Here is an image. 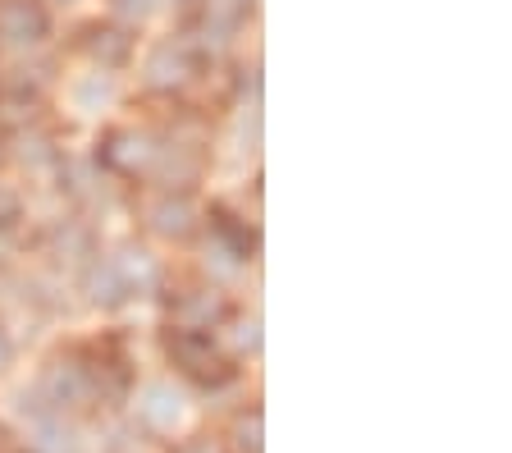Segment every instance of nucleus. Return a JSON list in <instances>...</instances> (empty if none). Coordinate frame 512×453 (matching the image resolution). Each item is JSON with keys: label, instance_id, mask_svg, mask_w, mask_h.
<instances>
[{"label": "nucleus", "instance_id": "obj_1", "mask_svg": "<svg viewBox=\"0 0 512 453\" xmlns=\"http://www.w3.org/2000/svg\"><path fill=\"white\" fill-rule=\"evenodd\" d=\"M202 55L192 51L188 37H160L147 55H142V87H147L151 97H183L197 74H202Z\"/></svg>", "mask_w": 512, "mask_h": 453}, {"label": "nucleus", "instance_id": "obj_2", "mask_svg": "<svg viewBox=\"0 0 512 453\" xmlns=\"http://www.w3.org/2000/svg\"><path fill=\"white\" fill-rule=\"evenodd\" d=\"M160 138L151 129H138V124H124V129H106L101 142H96L92 161L110 174V179H147L151 161H156Z\"/></svg>", "mask_w": 512, "mask_h": 453}, {"label": "nucleus", "instance_id": "obj_3", "mask_svg": "<svg viewBox=\"0 0 512 453\" xmlns=\"http://www.w3.org/2000/svg\"><path fill=\"white\" fill-rule=\"evenodd\" d=\"M165 353H170V362L183 371V376H192L197 385H206V389H220L224 380H234V367L224 362L220 348H215V339L202 335V330H174L170 325Z\"/></svg>", "mask_w": 512, "mask_h": 453}, {"label": "nucleus", "instance_id": "obj_4", "mask_svg": "<svg viewBox=\"0 0 512 453\" xmlns=\"http://www.w3.org/2000/svg\"><path fill=\"white\" fill-rule=\"evenodd\" d=\"M142 225L160 243H188L202 229V206L192 202V193H174V188H156V197L142 202Z\"/></svg>", "mask_w": 512, "mask_h": 453}, {"label": "nucleus", "instance_id": "obj_5", "mask_svg": "<svg viewBox=\"0 0 512 453\" xmlns=\"http://www.w3.org/2000/svg\"><path fill=\"white\" fill-rule=\"evenodd\" d=\"M51 37V5L46 0H0V46L19 55L42 51Z\"/></svg>", "mask_w": 512, "mask_h": 453}, {"label": "nucleus", "instance_id": "obj_6", "mask_svg": "<svg viewBox=\"0 0 512 453\" xmlns=\"http://www.w3.org/2000/svg\"><path fill=\"white\" fill-rule=\"evenodd\" d=\"M229 316H234V302L224 298L220 284L179 289L170 298V325H174V330H202V335H211V330L229 325Z\"/></svg>", "mask_w": 512, "mask_h": 453}, {"label": "nucleus", "instance_id": "obj_7", "mask_svg": "<svg viewBox=\"0 0 512 453\" xmlns=\"http://www.w3.org/2000/svg\"><path fill=\"white\" fill-rule=\"evenodd\" d=\"M42 252L60 266H78L83 270L87 261L96 257V229L87 225L83 216H55L51 225L42 229Z\"/></svg>", "mask_w": 512, "mask_h": 453}, {"label": "nucleus", "instance_id": "obj_8", "mask_svg": "<svg viewBox=\"0 0 512 453\" xmlns=\"http://www.w3.org/2000/svg\"><path fill=\"white\" fill-rule=\"evenodd\" d=\"M78 51L92 60V69H124L128 60H133V28H124V23H115V19H96V23H87L83 33H78Z\"/></svg>", "mask_w": 512, "mask_h": 453}, {"label": "nucleus", "instance_id": "obj_9", "mask_svg": "<svg viewBox=\"0 0 512 453\" xmlns=\"http://www.w3.org/2000/svg\"><path fill=\"white\" fill-rule=\"evenodd\" d=\"M5 161H19L28 174H55L64 161V147H55V138L37 124H19L14 133H5Z\"/></svg>", "mask_w": 512, "mask_h": 453}, {"label": "nucleus", "instance_id": "obj_10", "mask_svg": "<svg viewBox=\"0 0 512 453\" xmlns=\"http://www.w3.org/2000/svg\"><path fill=\"white\" fill-rule=\"evenodd\" d=\"M78 289H83V298L92 302V307H101V312H119L124 302H133V293H128L115 257H101V252L78 270Z\"/></svg>", "mask_w": 512, "mask_h": 453}, {"label": "nucleus", "instance_id": "obj_11", "mask_svg": "<svg viewBox=\"0 0 512 453\" xmlns=\"http://www.w3.org/2000/svg\"><path fill=\"white\" fill-rule=\"evenodd\" d=\"M64 97H69V110L78 119H96L119 101V83L110 69H87V74H78L74 83L64 87Z\"/></svg>", "mask_w": 512, "mask_h": 453}, {"label": "nucleus", "instance_id": "obj_12", "mask_svg": "<svg viewBox=\"0 0 512 453\" xmlns=\"http://www.w3.org/2000/svg\"><path fill=\"white\" fill-rule=\"evenodd\" d=\"M138 421L151 435H174V426L183 421V394L165 380H151L138 389Z\"/></svg>", "mask_w": 512, "mask_h": 453}, {"label": "nucleus", "instance_id": "obj_13", "mask_svg": "<svg viewBox=\"0 0 512 453\" xmlns=\"http://www.w3.org/2000/svg\"><path fill=\"white\" fill-rule=\"evenodd\" d=\"M115 266H119V275H124V284H128V293L138 298V293H151V289H160V280H165V266H160V257L147 248V243H124V248L115 252Z\"/></svg>", "mask_w": 512, "mask_h": 453}, {"label": "nucleus", "instance_id": "obj_14", "mask_svg": "<svg viewBox=\"0 0 512 453\" xmlns=\"http://www.w3.org/2000/svg\"><path fill=\"white\" fill-rule=\"evenodd\" d=\"M202 266H206V275H215V280H234V275H243L252 261H243L234 248H224L215 234H206L202 238Z\"/></svg>", "mask_w": 512, "mask_h": 453}, {"label": "nucleus", "instance_id": "obj_15", "mask_svg": "<svg viewBox=\"0 0 512 453\" xmlns=\"http://www.w3.org/2000/svg\"><path fill=\"white\" fill-rule=\"evenodd\" d=\"M23 216H28L23 193L14 184H5V179H0V234H14V229L23 225Z\"/></svg>", "mask_w": 512, "mask_h": 453}, {"label": "nucleus", "instance_id": "obj_16", "mask_svg": "<svg viewBox=\"0 0 512 453\" xmlns=\"http://www.w3.org/2000/svg\"><path fill=\"white\" fill-rule=\"evenodd\" d=\"M160 10V0H110V19L124 23V28H138L151 14Z\"/></svg>", "mask_w": 512, "mask_h": 453}, {"label": "nucleus", "instance_id": "obj_17", "mask_svg": "<svg viewBox=\"0 0 512 453\" xmlns=\"http://www.w3.org/2000/svg\"><path fill=\"white\" fill-rule=\"evenodd\" d=\"M234 449L238 453H261V412H243L234 421Z\"/></svg>", "mask_w": 512, "mask_h": 453}, {"label": "nucleus", "instance_id": "obj_18", "mask_svg": "<svg viewBox=\"0 0 512 453\" xmlns=\"http://www.w3.org/2000/svg\"><path fill=\"white\" fill-rule=\"evenodd\" d=\"M229 321H234V344L243 353H256L261 348V321L256 316H229Z\"/></svg>", "mask_w": 512, "mask_h": 453}, {"label": "nucleus", "instance_id": "obj_19", "mask_svg": "<svg viewBox=\"0 0 512 453\" xmlns=\"http://www.w3.org/2000/svg\"><path fill=\"white\" fill-rule=\"evenodd\" d=\"M10 362H14V339H10V330L0 325V371H10Z\"/></svg>", "mask_w": 512, "mask_h": 453}, {"label": "nucleus", "instance_id": "obj_20", "mask_svg": "<svg viewBox=\"0 0 512 453\" xmlns=\"http://www.w3.org/2000/svg\"><path fill=\"white\" fill-rule=\"evenodd\" d=\"M179 453H220V444L215 440H192V444H183Z\"/></svg>", "mask_w": 512, "mask_h": 453}, {"label": "nucleus", "instance_id": "obj_21", "mask_svg": "<svg viewBox=\"0 0 512 453\" xmlns=\"http://www.w3.org/2000/svg\"><path fill=\"white\" fill-rule=\"evenodd\" d=\"M0 161H5V129H0Z\"/></svg>", "mask_w": 512, "mask_h": 453}, {"label": "nucleus", "instance_id": "obj_22", "mask_svg": "<svg viewBox=\"0 0 512 453\" xmlns=\"http://www.w3.org/2000/svg\"><path fill=\"white\" fill-rule=\"evenodd\" d=\"M46 5H78V0H46Z\"/></svg>", "mask_w": 512, "mask_h": 453}]
</instances>
